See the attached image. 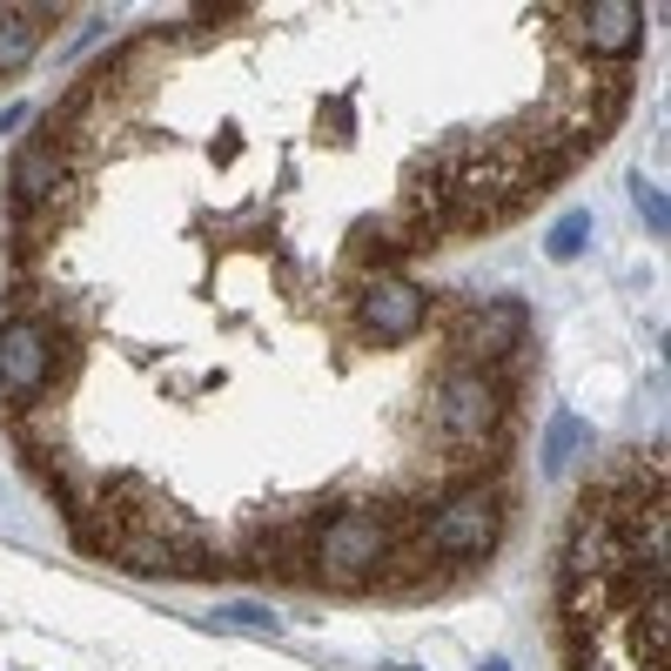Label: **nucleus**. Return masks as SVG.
Segmentation results:
<instances>
[{"mask_svg":"<svg viewBox=\"0 0 671 671\" xmlns=\"http://www.w3.org/2000/svg\"><path fill=\"white\" fill-rule=\"evenodd\" d=\"M309 564L329 577V584H370L383 564H390V524L376 511H336L322 531H316V551Z\"/></svg>","mask_w":671,"mask_h":671,"instance_id":"f257e3e1","label":"nucleus"},{"mask_svg":"<svg viewBox=\"0 0 671 671\" xmlns=\"http://www.w3.org/2000/svg\"><path fill=\"white\" fill-rule=\"evenodd\" d=\"M497 531H503L497 497L490 490H457L444 511L424 524V551H437V557H490Z\"/></svg>","mask_w":671,"mask_h":671,"instance_id":"f03ea898","label":"nucleus"},{"mask_svg":"<svg viewBox=\"0 0 671 671\" xmlns=\"http://www.w3.org/2000/svg\"><path fill=\"white\" fill-rule=\"evenodd\" d=\"M54 376V336L34 316H8L0 322V396L34 403Z\"/></svg>","mask_w":671,"mask_h":671,"instance_id":"7ed1b4c3","label":"nucleus"},{"mask_svg":"<svg viewBox=\"0 0 671 671\" xmlns=\"http://www.w3.org/2000/svg\"><path fill=\"white\" fill-rule=\"evenodd\" d=\"M503 416V390L483 376V370H450L444 376V396H437V424L450 444H483Z\"/></svg>","mask_w":671,"mask_h":671,"instance_id":"20e7f679","label":"nucleus"},{"mask_svg":"<svg viewBox=\"0 0 671 671\" xmlns=\"http://www.w3.org/2000/svg\"><path fill=\"white\" fill-rule=\"evenodd\" d=\"M356 309H363V329L376 343H409V336L424 329V316H430V296L416 283H403V276H370Z\"/></svg>","mask_w":671,"mask_h":671,"instance_id":"39448f33","label":"nucleus"},{"mask_svg":"<svg viewBox=\"0 0 671 671\" xmlns=\"http://www.w3.org/2000/svg\"><path fill=\"white\" fill-rule=\"evenodd\" d=\"M577 41L605 61H631L645 41V8H631V0H592V8H577Z\"/></svg>","mask_w":671,"mask_h":671,"instance_id":"423d86ee","label":"nucleus"},{"mask_svg":"<svg viewBox=\"0 0 671 671\" xmlns=\"http://www.w3.org/2000/svg\"><path fill=\"white\" fill-rule=\"evenodd\" d=\"M61 175H67V155L54 148V135L34 141V148H21V155H14V215L28 222L34 209H47L54 189H61Z\"/></svg>","mask_w":671,"mask_h":671,"instance_id":"0eeeda50","label":"nucleus"},{"mask_svg":"<svg viewBox=\"0 0 671 671\" xmlns=\"http://www.w3.org/2000/svg\"><path fill=\"white\" fill-rule=\"evenodd\" d=\"M524 329H531V309L518 296H503V302H483L470 322H464V350L470 356H511L524 343Z\"/></svg>","mask_w":671,"mask_h":671,"instance_id":"6e6552de","label":"nucleus"},{"mask_svg":"<svg viewBox=\"0 0 671 671\" xmlns=\"http://www.w3.org/2000/svg\"><path fill=\"white\" fill-rule=\"evenodd\" d=\"M47 8H8L0 14V74H14V67H28L34 61V47H41V34H47Z\"/></svg>","mask_w":671,"mask_h":671,"instance_id":"1a4fd4ad","label":"nucleus"},{"mask_svg":"<svg viewBox=\"0 0 671 671\" xmlns=\"http://www.w3.org/2000/svg\"><path fill=\"white\" fill-rule=\"evenodd\" d=\"M584 444H592V430H584L571 409H557V416H551V430H544V470H551V477H564V470L577 464V450H584Z\"/></svg>","mask_w":671,"mask_h":671,"instance_id":"9d476101","label":"nucleus"},{"mask_svg":"<svg viewBox=\"0 0 671 671\" xmlns=\"http://www.w3.org/2000/svg\"><path fill=\"white\" fill-rule=\"evenodd\" d=\"M584 235H592V209H571V215H557V228L544 235L551 263H571V256H584Z\"/></svg>","mask_w":671,"mask_h":671,"instance_id":"9b49d317","label":"nucleus"},{"mask_svg":"<svg viewBox=\"0 0 671 671\" xmlns=\"http://www.w3.org/2000/svg\"><path fill=\"white\" fill-rule=\"evenodd\" d=\"M209 625H228V631H269V638L283 631V618H276L269 605H215Z\"/></svg>","mask_w":671,"mask_h":671,"instance_id":"f8f14e48","label":"nucleus"},{"mask_svg":"<svg viewBox=\"0 0 671 671\" xmlns=\"http://www.w3.org/2000/svg\"><path fill=\"white\" fill-rule=\"evenodd\" d=\"M631 202H638V215H645L658 235L671 228V209H664V189H658V182H645V175H638V182H631Z\"/></svg>","mask_w":671,"mask_h":671,"instance_id":"ddd939ff","label":"nucleus"},{"mask_svg":"<svg viewBox=\"0 0 671 671\" xmlns=\"http://www.w3.org/2000/svg\"><path fill=\"white\" fill-rule=\"evenodd\" d=\"M322 121L336 128V141H350V102H329V108H322Z\"/></svg>","mask_w":671,"mask_h":671,"instance_id":"4468645a","label":"nucleus"},{"mask_svg":"<svg viewBox=\"0 0 671 671\" xmlns=\"http://www.w3.org/2000/svg\"><path fill=\"white\" fill-rule=\"evenodd\" d=\"M483 671H511V664H503V658H490V664H483Z\"/></svg>","mask_w":671,"mask_h":671,"instance_id":"2eb2a0df","label":"nucleus"},{"mask_svg":"<svg viewBox=\"0 0 671 671\" xmlns=\"http://www.w3.org/2000/svg\"><path fill=\"white\" fill-rule=\"evenodd\" d=\"M390 671H409V664H390Z\"/></svg>","mask_w":671,"mask_h":671,"instance_id":"dca6fc26","label":"nucleus"}]
</instances>
